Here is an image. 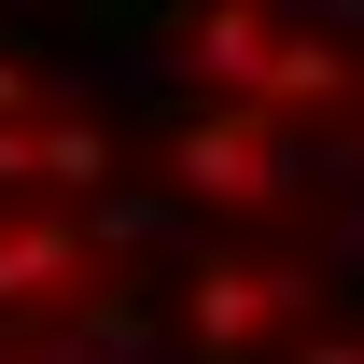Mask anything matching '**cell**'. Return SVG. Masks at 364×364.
<instances>
[{
	"mask_svg": "<svg viewBox=\"0 0 364 364\" xmlns=\"http://www.w3.org/2000/svg\"><path fill=\"white\" fill-rule=\"evenodd\" d=\"M14 98H28V70H14V56H0V112H14Z\"/></svg>",
	"mask_w": 364,
	"mask_h": 364,
	"instance_id": "7",
	"label": "cell"
},
{
	"mask_svg": "<svg viewBox=\"0 0 364 364\" xmlns=\"http://www.w3.org/2000/svg\"><path fill=\"white\" fill-rule=\"evenodd\" d=\"M350 85V56L322 43V28H294V43H267V98H336Z\"/></svg>",
	"mask_w": 364,
	"mask_h": 364,
	"instance_id": "5",
	"label": "cell"
},
{
	"mask_svg": "<svg viewBox=\"0 0 364 364\" xmlns=\"http://www.w3.org/2000/svg\"><path fill=\"white\" fill-rule=\"evenodd\" d=\"M280 154H267V127H196L182 140V196H210V210H252V196H280Z\"/></svg>",
	"mask_w": 364,
	"mask_h": 364,
	"instance_id": "1",
	"label": "cell"
},
{
	"mask_svg": "<svg viewBox=\"0 0 364 364\" xmlns=\"http://www.w3.org/2000/svg\"><path fill=\"white\" fill-rule=\"evenodd\" d=\"M85 267V225H0V309H43Z\"/></svg>",
	"mask_w": 364,
	"mask_h": 364,
	"instance_id": "2",
	"label": "cell"
},
{
	"mask_svg": "<svg viewBox=\"0 0 364 364\" xmlns=\"http://www.w3.org/2000/svg\"><path fill=\"white\" fill-rule=\"evenodd\" d=\"M28 168H43V182H112V140H98V127H56V140H28Z\"/></svg>",
	"mask_w": 364,
	"mask_h": 364,
	"instance_id": "6",
	"label": "cell"
},
{
	"mask_svg": "<svg viewBox=\"0 0 364 364\" xmlns=\"http://www.w3.org/2000/svg\"><path fill=\"white\" fill-rule=\"evenodd\" d=\"M267 43H280L267 14H196V70H210L225 98H267Z\"/></svg>",
	"mask_w": 364,
	"mask_h": 364,
	"instance_id": "3",
	"label": "cell"
},
{
	"mask_svg": "<svg viewBox=\"0 0 364 364\" xmlns=\"http://www.w3.org/2000/svg\"><path fill=\"white\" fill-rule=\"evenodd\" d=\"M309 364H364V350H350V336H336V350H309Z\"/></svg>",
	"mask_w": 364,
	"mask_h": 364,
	"instance_id": "8",
	"label": "cell"
},
{
	"mask_svg": "<svg viewBox=\"0 0 364 364\" xmlns=\"http://www.w3.org/2000/svg\"><path fill=\"white\" fill-rule=\"evenodd\" d=\"M280 309V280H252V267H196V336L210 350H252V322Z\"/></svg>",
	"mask_w": 364,
	"mask_h": 364,
	"instance_id": "4",
	"label": "cell"
}]
</instances>
